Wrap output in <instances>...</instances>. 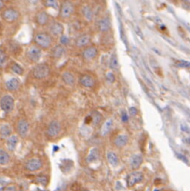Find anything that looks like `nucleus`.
<instances>
[{
    "instance_id": "4",
    "label": "nucleus",
    "mask_w": 190,
    "mask_h": 191,
    "mask_svg": "<svg viewBox=\"0 0 190 191\" xmlns=\"http://www.w3.org/2000/svg\"><path fill=\"white\" fill-rule=\"evenodd\" d=\"M75 11L74 4L71 1H64L60 7V16L63 19H68L72 16V14Z\"/></svg>"
},
{
    "instance_id": "36",
    "label": "nucleus",
    "mask_w": 190,
    "mask_h": 191,
    "mask_svg": "<svg viewBox=\"0 0 190 191\" xmlns=\"http://www.w3.org/2000/svg\"><path fill=\"white\" fill-rule=\"evenodd\" d=\"M105 78L109 83H113V82H115V80H116V76H115V75H114L113 72H108L105 76Z\"/></svg>"
},
{
    "instance_id": "42",
    "label": "nucleus",
    "mask_w": 190,
    "mask_h": 191,
    "mask_svg": "<svg viewBox=\"0 0 190 191\" xmlns=\"http://www.w3.org/2000/svg\"><path fill=\"white\" fill-rule=\"evenodd\" d=\"M136 113H137V110L135 108H131V115H135Z\"/></svg>"
},
{
    "instance_id": "23",
    "label": "nucleus",
    "mask_w": 190,
    "mask_h": 191,
    "mask_svg": "<svg viewBox=\"0 0 190 191\" xmlns=\"http://www.w3.org/2000/svg\"><path fill=\"white\" fill-rule=\"evenodd\" d=\"M6 88L10 91H15L20 88V81L17 78H10L6 82Z\"/></svg>"
},
{
    "instance_id": "19",
    "label": "nucleus",
    "mask_w": 190,
    "mask_h": 191,
    "mask_svg": "<svg viewBox=\"0 0 190 191\" xmlns=\"http://www.w3.org/2000/svg\"><path fill=\"white\" fill-rule=\"evenodd\" d=\"M62 80L68 86H74L75 84V76L73 73L65 71L62 74Z\"/></svg>"
},
{
    "instance_id": "31",
    "label": "nucleus",
    "mask_w": 190,
    "mask_h": 191,
    "mask_svg": "<svg viewBox=\"0 0 190 191\" xmlns=\"http://www.w3.org/2000/svg\"><path fill=\"white\" fill-rule=\"evenodd\" d=\"M43 3H44V6L47 7H51L53 10L60 9L59 0H43Z\"/></svg>"
},
{
    "instance_id": "29",
    "label": "nucleus",
    "mask_w": 190,
    "mask_h": 191,
    "mask_svg": "<svg viewBox=\"0 0 190 191\" xmlns=\"http://www.w3.org/2000/svg\"><path fill=\"white\" fill-rule=\"evenodd\" d=\"M90 117H92V123L94 126H99L101 124V122L103 120V117H102L101 113H99L98 111H94V112H92V115H90Z\"/></svg>"
},
{
    "instance_id": "10",
    "label": "nucleus",
    "mask_w": 190,
    "mask_h": 191,
    "mask_svg": "<svg viewBox=\"0 0 190 191\" xmlns=\"http://www.w3.org/2000/svg\"><path fill=\"white\" fill-rule=\"evenodd\" d=\"M1 17L3 20H5L7 22H13L19 19L20 13L18 10H14V9H7L2 12Z\"/></svg>"
},
{
    "instance_id": "27",
    "label": "nucleus",
    "mask_w": 190,
    "mask_h": 191,
    "mask_svg": "<svg viewBox=\"0 0 190 191\" xmlns=\"http://www.w3.org/2000/svg\"><path fill=\"white\" fill-rule=\"evenodd\" d=\"M81 11H82V15L84 16V18L87 21H92L93 19V11L89 6H88V5L83 6Z\"/></svg>"
},
{
    "instance_id": "28",
    "label": "nucleus",
    "mask_w": 190,
    "mask_h": 191,
    "mask_svg": "<svg viewBox=\"0 0 190 191\" xmlns=\"http://www.w3.org/2000/svg\"><path fill=\"white\" fill-rule=\"evenodd\" d=\"M109 67L113 71L118 70L119 64H118V56L116 53H113L109 59Z\"/></svg>"
},
{
    "instance_id": "18",
    "label": "nucleus",
    "mask_w": 190,
    "mask_h": 191,
    "mask_svg": "<svg viewBox=\"0 0 190 191\" xmlns=\"http://www.w3.org/2000/svg\"><path fill=\"white\" fill-rule=\"evenodd\" d=\"M129 143V136L127 134H119L116 137L114 144L118 148H122L125 146H127Z\"/></svg>"
},
{
    "instance_id": "16",
    "label": "nucleus",
    "mask_w": 190,
    "mask_h": 191,
    "mask_svg": "<svg viewBox=\"0 0 190 191\" xmlns=\"http://www.w3.org/2000/svg\"><path fill=\"white\" fill-rule=\"evenodd\" d=\"M97 26H98V29L100 32L107 33L111 28V21L108 18H106V17L102 18V19L99 20Z\"/></svg>"
},
{
    "instance_id": "2",
    "label": "nucleus",
    "mask_w": 190,
    "mask_h": 191,
    "mask_svg": "<svg viewBox=\"0 0 190 191\" xmlns=\"http://www.w3.org/2000/svg\"><path fill=\"white\" fill-rule=\"evenodd\" d=\"M32 75L35 79H45L50 75V67L47 64H38L33 68Z\"/></svg>"
},
{
    "instance_id": "8",
    "label": "nucleus",
    "mask_w": 190,
    "mask_h": 191,
    "mask_svg": "<svg viewBox=\"0 0 190 191\" xmlns=\"http://www.w3.org/2000/svg\"><path fill=\"white\" fill-rule=\"evenodd\" d=\"M143 179V174L142 172L139 171H134L132 172H131L128 175L127 177V185L129 187H132L133 186H135L136 184L142 182Z\"/></svg>"
},
{
    "instance_id": "40",
    "label": "nucleus",
    "mask_w": 190,
    "mask_h": 191,
    "mask_svg": "<svg viewBox=\"0 0 190 191\" xmlns=\"http://www.w3.org/2000/svg\"><path fill=\"white\" fill-rule=\"evenodd\" d=\"M122 120H123L124 122H127V121H128V116H127V113H126L125 111H123V113H122Z\"/></svg>"
},
{
    "instance_id": "13",
    "label": "nucleus",
    "mask_w": 190,
    "mask_h": 191,
    "mask_svg": "<svg viewBox=\"0 0 190 191\" xmlns=\"http://www.w3.org/2000/svg\"><path fill=\"white\" fill-rule=\"evenodd\" d=\"M29 123L26 119L21 118L18 121L17 123V133L19 134V136L22 137V138H24V137L27 136L28 133H29Z\"/></svg>"
},
{
    "instance_id": "35",
    "label": "nucleus",
    "mask_w": 190,
    "mask_h": 191,
    "mask_svg": "<svg viewBox=\"0 0 190 191\" xmlns=\"http://www.w3.org/2000/svg\"><path fill=\"white\" fill-rule=\"evenodd\" d=\"M60 43L62 46H64V47H65V46H67L68 44H69L70 42V39L69 37H68L66 35H63L62 36H60Z\"/></svg>"
},
{
    "instance_id": "9",
    "label": "nucleus",
    "mask_w": 190,
    "mask_h": 191,
    "mask_svg": "<svg viewBox=\"0 0 190 191\" xmlns=\"http://www.w3.org/2000/svg\"><path fill=\"white\" fill-rule=\"evenodd\" d=\"M64 25L59 21L51 22L50 27H49V34L51 36H54V37L62 36L64 35Z\"/></svg>"
},
{
    "instance_id": "26",
    "label": "nucleus",
    "mask_w": 190,
    "mask_h": 191,
    "mask_svg": "<svg viewBox=\"0 0 190 191\" xmlns=\"http://www.w3.org/2000/svg\"><path fill=\"white\" fill-rule=\"evenodd\" d=\"M99 158H100V154H99L98 148H92L89 151V155L87 157V161L89 163H93V162L97 161Z\"/></svg>"
},
{
    "instance_id": "43",
    "label": "nucleus",
    "mask_w": 190,
    "mask_h": 191,
    "mask_svg": "<svg viewBox=\"0 0 190 191\" xmlns=\"http://www.w3.org/2000/svg\"><path fill=\"white\" fill-rule=\"evenodd\" d=\"M3 6H4V3H3V1H2V0H0V10H1V9L3 7Z\"/></svg>"
},
{
    "instance_id": "25",
    "label": "nucleus",
    "mask_w": 190,
    "mask_h": 191,
    "mask_svg": "<svg viewBox=\"0 0 190 191\" xmlns=\"http://www.w3.org/2000/svg\"><path fill=\"white\" fill-rule=\"evenodd\" d=\"M106 158H107L108 163H110L112 166H117L119 163L118 156L114 151H108L106 153Z\"/></svg>"
},
{
    "instance_id": "7",
    "label": "nucleus",
    "mask_w": 190,
    "mask_h": 191,
    "mask_svg": "<svg viewBox=\"0 0 190 191\" xmlns=\"http://www.w3.org/2000/svg\"><path fill=\"white\" fill-rule=\"evenodd\" d=\"M43 167V162L39 158H32L28 159L24 164V168L29 172H36Z\"/></svg>"
},
{
    "instance_id": "38",
    "label": "nucleus",
    "mask_w": 190,
    "mask_h": 191,
    "mask_svg": "<svg viewBox=\"0 0 190 191\" xmlns=\"http://www.w3.org/2000/svg\"><path fill=\"white\" fill-rule=\"evenodd\" d=\"M4 191H16V187L15 186H9L4 189Z\"/></svg>"
},
{
    "instance_id": "12",
    "label": "nucleus",
    "mask_w": 190,
    "mask_h": 191,
    "mask_svg": "<svg viewBox=\"0 0 190 191\" xmlns=\"http://www.w3.org/2000/svg\"><path fill=\"white\" fill-rule=\"evenodd\" d=\"M81 55H82V58L86 61L93 60L98 55V49L95 46H88V47H86L83 50Z\"/></svg>"
},
{
    "instance_id": "11",
    "label": "nucleus",
    "mask_w": 190,
    "mask_h": 191,
    "mask_svg": "<svg viewBox=\"0 0 190 191\" xmlns=\"http://www.w3.org/2000/svg\"><path fill=\"white\" fill-rule=\"evenodd\" d=\"M79 84L84 88L90 89V88H93L95 86L96 80L92 75L84 74L79 78Z\"/></svg>"
},
{
    "instance_id": "3",
    "label": "nucleus",
    "mask_w": 190,
    "mask_h": 191,
    "mask_svg": "<svg viewBox=\"0 0 190 191\" xmlns=\"http://www.w3.org/2000/svg\"><path fill=\"white\" fill-rule=\"evenodd\" d=\"M26 57L32 63L39 62L42 57V50L36 45H32L26 50Z\"/></svg>"
},
{
    "instance_id": "32",
    "label": "nucleus",
    "mask_w": 190,
    "mask_h": 191,
    "mask_svg": "<svg viewBox=\"0 0 190 191\" xmlns=\"http://www.w3.org/2000/svg\"><path fill=\"white\" fill-rule=\"evenodd\" d=\"M11 70L17 75H22L24 74V68H22L19 64L17 63H13L11 64Z\"/></svg>"
},
{
    "instance_id": "14",
    "label": "nucleus",
    "mask_w": 190,
    "mask_h": 191,
    "mask_svg": "<svg viewBox=\"0 0 190 191\" xmlns=\"http://www.w3.org/2000/svg\"><path fill=\"white\" fill-rule=\"evenodd\" d=\"M90 42H92V36L89 35H81L78 36L75 40V45L78 48H86L89 46Z\"/></svg>"
},
{
    "instance_id": "15",
    "label": "nucleus",
    "mask_w": 190,
    "mask_h": 191,
    "mask_svg": "<svg viewBox=\"0 0 190 191\" xmlns=\"http://www.w3.org/2000/svg\"><path fill=\"white\" fill-rule=\"evenodd\" d=\"M35 22L39 26H45V25L49 24V22H50V16H49V14L46 11L41 10V11L37 12L35 14Z\"/></svg>"
},
{
    "instance_id": "6",
    "label": "nucleus",
    "mask_w": 190,
    "mask_h": 191,
    "mask_svg": "<svg viewBox=\"0 0 190 191\" xmlns=\"http://www.w3.org/2000/svg\"><path fill=\"white\" fill-rule=\"evenodd\" d=\"M62 131V125L58 120H52L47 128V135L50 138H56Z\"/></svg>"
},
{
    "instance_id": "1",
    "label": "nucleus",
    "mask_w": 190,
    "mask_h": 191,
    "mask_svg": "<svg viewBox=\"0 0 190 191\" xmlns=\"http://www.w3.org/2000/svg\"><path fill=\"white\" fill-rule=\"evenodd\" d=\"M34 43L41 50H49L51 48L53 40L52 36L48 32H38L34 36Z\"/></svg>"
},
{
    "instance_id": "37",
    "label": "nucleus",
    "mask_w": 190,
    "mask_h": 191,
    "mask_svg": "<svg viewBox=\"0 0 190 191\" xmlns=\"http://www.w3.org/2000/svg\"><path fill=\"white\" fill-rule=\"evenodd\" d=\"M37 182H39L43 186H46L48 184V178L46 176H38L36 178Z\"/></svg>"
},
{
    "instance_id": "21",
    "label": "nucleus",
    "mask_w": 190,
    "mask_h": 191,
    "mask_svg": "<svg viewBox=\"0 0 190 191\" xmlns=\"http://www.w3.org/2000/svg\"><path fill=\"white\" fill-rule=\"evenodd\" d=\"M19 143V138L17 135L12 134L7 139V147L10 151H14Z\"/></svg>"
},
{
    "instance_id": "44",
    "label": "nucleus",
    "mask_w": 190,
    "mask_h": 191,
    "mask_svg": "<svg viewBox=\"0 0 190 191\" xmlns=\"http://www.w3.org/2000/svg\"><path fill=\"white\" fill-rule=\"evenodd\" d=\"M182 1H183L184 3H186V4L190 5V0H182Z\"/></svg>"
},
{
    "instance_id": "33",
    "label": "nucleus",
    "mask_w": 190,
    "mask_h": 191,
    "mask_svg": "<svg viewBox=\"0 0 190 191\" xmlns=\"http://www.w3.org/2000/svg\"><path fill=\"white\" fill-rule=\"evenodd\" d=\"M175 65L181 68H190V62L185 60H180V61H176Z\"/></svg>"
},
{
    "instance_id": "17",
    "label": "nucleus",
    "mask_w": 190,
    "mask_h": 191,
    "mask_svg": "<svg viewBox=\"0 0 190 191\" xmlns=\"http://www.w3.org/2000/svg\"><path fill=\"white\" fill-rule=\"evenodd\" d=\"M143 156L141 154H134L131 157L130 159V166L132 170H137L143 163Z\"/></svg>"
},
{
    "instance_id": "22",
    "label": "nucleus",
    "mask_w": 190,
    "mask_h": 191,
    "mask_svg": "<svg viewBox=\"0 0 190 191\" xmlns=\"http://www.w3.org/2000/svg\"><path fill=\"white\" fill-rule=\"evenodd\" d=\"M113 124H114L113 118H108L106 121H104V123L103 124V126L101 128L102 136H106L111 132V130L113 128Z\"/></svg>"
},
{
    "instance_id": "20",
    "label": "nucleus",
    "mask_w": 190,
    "mask_h": 191,
    "mask_svg": "<svg viewBox=\"0 0 190 191\" xmlns=\"http://www.w3.org/2000/svg\"><path fill=\"white\" fill-rule=\"evenodd\" d=\"M65 54V49L62 45H56L51 50V57L54 59H61Z\"/></svg>"
},
{
    "instance_id": "24",
    "label": "nucleus",
    "mask_w": 190,
    "mask_h": 191,
    "mask_svg": "<svg viewBox=\"0 0 190 191\" xmlns=\"http://www.w3.org/2000/svg\"><path fill=\"white\" fill-rule=\"evenodd\" d=\"M12 135V129L9 124H3L0 127V137L2 139H7Z\"/></svg>"
},
{
    "instance_id": "30",
    "label": "nucleus",
    "mask_w": 190,
    "mask_h": 191,
    "mask_svg": "<svg viewBox=\"0 0 190 191\" xmlns=\"http://www.w3.org/2000/svg\"><path fill=\"white\" fill-rule=\"evenodd\" d=\"M10 157L9 153L5 151L4 149L0 148V165H6L10 162Z\"/></svg>"
},
{
    "instance_id": "5",
    "label": "nucleus",
    "mask_w": 190,
    "mask_h": 191,
    "mask_svg": "<svg viewBox=\"0 0 190 191\" xmlns=\"http://www.w3.org/2000/svg\"><path fill=\"white\" fill-rule=\"evenodd\" d=\"M14 104H15L14 98L10 94H6L0 99V108L6 113L12 111L14 108Z\"/></svg>"
},
{
    "instance_id": "34",
    "label": "nucleus",
    "mask_w": 190,
    "mask_h": 191,
    "mask_svg": "<svg viewBox=\"0 0 190 191\" xmlns=\"http://www.w3.org/2000/svg\"><path fill=\"white\" fill-rule=\"evenodd\" d=\"M7 62V54L6 52L0 49V67H2Z\"/></svg>"
},
{
    "instance_id": "39",
    "label": "nucleus",
    "mask_w": 190,
    "mask_h": 191,
    "mask_svg": "<svg viewBox=\"0 0 190 191\" xmlns=\"http://www.w3.org/2000/svg\"><path fill=\"white\" fill-rule=\"evenodd\" d=\"M6 185H7V181L4 178H0V188L5 187Z\"/></svg>"
},
{
    "instance_id": "41",
    "label": "nucleus",
    "mask_w": 190,
    "mask_h": 191,
    "mask_svg": "<svg viewBox=\"0 0 190 191\" xmlns=\"http://www.w3.org/2000/svg\"><path fill=\"white\" fill-rule=\"evenodd\" d=\"M85 123H92V117H90V115L88 117V118H86V121H85Z\"/></svg>"
}]
</instances>
